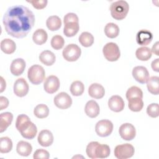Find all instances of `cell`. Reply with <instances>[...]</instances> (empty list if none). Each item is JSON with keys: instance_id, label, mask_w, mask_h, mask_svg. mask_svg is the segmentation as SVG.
Here are the masks:
<instances>
[{"instance_id": "1", "label": "cell", "mask_w": 159, "mask_h": 159, "mask_svg": "<svg viewBox=\"0 0 159 159\" xmlns=\"http://www.w3.org/2000/svg\"><path fill=\"white\" fill-rule=\"evenodd\" d=\"M6 32L16 38L25 37L34 27L35 16L32 11L22 5H15L7 9L3 16Z\"/></svg>"}, {"instance_id": "2", "label": "cell", "mask_w": 159, "mask_h": 159, "mask_svg": "<svg viewBox=\"0 0 159 159\" xmlns=\"http://www.w3.org/2000/svg\"><path fill=\"white\" fill-rule=\"evenodd\" d=\"M16 127L24 138L29 140L34 139L37 132L36 125L25 114H20L17 116Z\"/></svg>"}, {"instance_id": "3", "label": "cell", "mask_w": 159, "mask_h": 159, "mask_svg": "<svg viewBox=\"0 0 159 159\" xmlns=\"http://www.w3.org/2000/svg\"><path fill=\"white\" fill-rule=\"evenodd\" d=\"M129 10V5L127 1L119 0L112 2L110 6L111 14L116 20L124 19Z\"/></svg>"}, {"instance_id": "4", "label": "cell", "mask_w": 159, "mask_h": 159, "mask_svg": "<svg viewBox=\"0 0 159 159\" xmlns=\"http://www.w3.org/2000/svg\"><path fill=\"white\" fill-rule=\"evenodd\" d=\"M27 76L31 83L35 85L39 84L45 79V70L39 65H34L29 68Z\"/></svg>"}, {"instance_id": "5", "label": "cell", "mask_w": 159, "mask_h": 159, "mask_svg": "<svg viewBox=\"0 0 159 159\" xmlns=\"http://www.w3.org/2000/svg\"><path fill=\"white\" fill-rule=\"evenodd\" d=\"M104 57L109 61H117L120 56V52L118 45L114 42L107 43L102 48Z\"/></svg>"}, {"instance_id": "6", "label": "cell", "mask_w": 159, "mask_h": 159, "mask_svg": "<svg viewBox=\"0 0 159 159\" xmlns=\"http://www.w3.org/2000/svg\"><path fill=\"white\" fill-rule=\"evenodd\" d=\"M81 53V48L75 43H70L66 45L62 52L65 60L68 61H76Z\"/></svg>"}, {"instance_id": "7", "label": "cell", "mask_w": 159, "mask_h": 159, "mask_svg": "<svg viewBox=\"0 0 159 159\" xmlns=\"http://www.w3.org/2000/svg\"><path fill=\"white\" fill-rule=\"evenodd\" d=\"M134 147L130 143L118 145L114 149V155L119 159L130 158L134 155Z\"/></svg>"}, {"instance_id": "8", "label": "cell", "mask_w": 159, "mask_h": 159, "mask_svg": "<svg viewBox=\"0 0 159 159\" xmlns=\"http://www.w3.org/2000/svg\"><path fill=\"white\" fill-rule=\"evenodd\" d=\"M113 124L111 120L103 119L98 121L95 126L96 134L102 137L109 136L112 132Z\"/></svg>"}, {"instance_id": "9", "label": "cell", "mask_w": 159, "mask_h": 159, "mask_svg": "<svg viewBox=\"0 0 159 159\" xmlns=\"http://www.w3.org/2000/svg\"><path fill=\"white\" fill-rule=\"evenodd\" d=\"M53 102L55 105L61 109H68L72 104L71 97L65 92H61L57 94L54 98Z\"/></svg>"}, {"instance_id": "10", "label": "cell", "mask_w": 159, "mask_h": 159, "mask_svg": "<svg viewBox=\"0 0 159 159\" xmlns=\"http://www.w3.org/2000/svg\"><path fill=\"white\" fill-rule=\"evenodd\" d=\"M119 132L122 139L128 141L134 139L136 135L135 127L130 123L122 124L119 127Z\"/></svg>"}, {"instance_id": "11", "label": "cell", "mask_w": 159, "mask_h": 159, "mask_svg": "<svg viewBox=\"0 0 159 159\" xmlns=\"http://www.w3.org/2000/svg\"><path fill=\"white\" fill-rule=\"evenodd\" d=\"M60 80L55 75H50L48 76L43 84V88L45 91L49 94H53L58 91L60 88Z\"/></svg>"}, {"instance_id": "12", "label": "cell", "mask_w": 159, "mask_h": 159, "mask_svg": "<svg viewBox=\"0 0 159 159\" xmlns=\"http://www.w3.org/2000/svg\"><path fill=\"white\" fill-rule=\"evenodd\" d=\"M29 84L23 78H18L14 84V93L19 97L25 96L29 92Z\"/></svg>"}, {"instance_id": "13", "label": "cell", "mask_w": 159, "mask_h": 159, "mask_svg": "<svg viewBox=\"0 0 159 159\" xmlns=\"http://www.w3.org/2000/svg\"><path fill=\"white\" fill-rule=\"evenodd\" d=\"M132 76L137 81L143 84L149 78V73L145 66H137L133 68Z\"/></svg>"}, {"instance_id": "14", "label": "cell", "mask_w": 159, "mask_h": 159, "mask_svg": "<svg viewBox=\"0 0 159 159\" xmlns=\"http://www.w3.org/2000/svg\"><path fill=\"white\" fill-rule=\"evenodd\" d=\"M124 106L125 104L123 99L118 95L111 96L108 101V106L109 109L116 112L122 111L124 108Z\"/></svg>"}, {"instance_id": "15", "label": "cell", "mask_w": 159, "mask_h": 159, "mask_svg": "<svg viewBox=\"0 0 159 159\" xmlns=\"http://www.w3.org/2000/svg\"><path fill=\"white\" fill-rule=\"evenodd\" d=\"M37 140L39 143L42 147H48L53 143V135L48 130H42L39 134Z\"/></svg>"}, {"instance_id": "16", "label": "cell", "mask_w": 159, "mask_h": 159, "mask_svg": "<svg viewBox=\"0 0 159 159\" xmlns=\"http://www.w3.org/2000/svg\"><path fill=\"white\" fill-rule=\"evenodd\" d=\"M153 35L149 30L142 29L139 31L136 35V41L142 46L148 45L152 40Z\"/></svg>"}, {"instance_id": "17", "label": "cell", "mask_w": 159, "mask_h": 159, "mask_svg": "<svg viewBox=\"0 0 159 159\" xmlns=\"http://www.w3.org/2000/svg\"><path fill=\"white\" fill-rule=\"evenodd\" d=\"M25 68V61L22 58H16L14 60L11 65L10 70L14 76L20 75Z\"/></svg>"}, {"instance_id": "18", "label": "cell", "mask_w": 159, "mask_h": 159, "mask_svg": "<svg viewBox=\"0 0 159 159\" xmlns=\"http://www.w3.org/2000/svg\"><path fill=\"white\" fill-rule=\"evenodd\" d=\"M84 111L88 116L91 118H94L97 117L99 114V106L95 101L90 100L86 104Z\"/></svg>"}, {"instance_id": "19", "label": "cell", "mask_w": 159, "mask_h": 159, "mask_svg": "<svg viewBox=\"0 0 159 159\" xmlns=\"http://www.w3.org/2000/svg\"><path fill=\"white\" fill-rule=\"evenodd\" d=\"M89 95L94 99H101L105 94L104 87L99 83H93L88 88Z\"/></svg>"}, {"instance_id": "20", "label": "cell", "mask_w": 159, "mask_h": 159, "mask_svg": "<svg viewBox=\"0 0 159 159\" xmlns=\"http://www.w3.org/2000/svg\"><path fill=\"white\" fill-rule=\"evenodd\" d=\"M13 119V115L9 112L1 113L0 115V132L5 131L11 124Z\"/></svg>"}, {"instance_id": "21", "label": "cell", "mask_w": 159, "mask_h": 159, "mask_svg": "<svg viewBox=\"0 0 159 159\" xmlns=\"http://www.w3.org/2000/svg\"><path fill=\"white\" fill-rule=\"evenodd\" d=\"M16 150L19 155L23 157H27L31 153L32 147L29 143L24 140H20L17 144Z\"/></svg>"}, {"instance_id": "22", "label": "cell", "mask_w": 159, "mask_h": 159, "mask_svg": "<svg viewBox=\"0 0 159 159\" xmlns=\"http://www.w3.org/2000/svg\"><path fill=\"white\" fill-rule=\"evenodd\" d=\"M40 61L47 66L52 65L56 60L55 55L50 50H44L39 55Z\"/></svg>"}, {"instance_id": "23", "label": "cell", "mask_w": 159, "mask_h": 159, "mask_svg": "<svg viewBox=\"0 0 159 159\" xmlns=\"http://www.w3.org/2000/svg\"><path fill=\"white\" fill-rule=\"evenodd\" d=\"M147 86L148 91L152 94L157 95L159 93V78L153 76L147 81Z\"/></svg>"}, {"instance_id": "24", "label": "cell", "mask_w": 159, "mask_h": 159, "mask_svg": "<svg viewBox=\"0 0 159 159\" xmlns=\"http://www.w3.org/2000/svg\"><path fill=\"white\" fill-rule=\"evenodd\" d=\"M48 35L47 32L43 29H37L33 34L32 40L37 45H42L45 43L47 40Z\"/></svg>"}, {"instance_id": "25", "label": "cell", "mask_w": 159, "mask_h": 159, "mask_svg": "<svg viewBox=\"0 0 159 159\" xmlns=\"http://www.w3.org/2000/svg\"><path fill=\"white\" fill-rule=\"evenodd\" d=\"M1 49L6 54H11L15 52L16 45L12 40L4 39L1 42Z\"/></svg>"}, {"instance_id": "26", "label": "cell", "mask_w": 159, "mask_h": 159, "mask_svg": "<svg viewBox=\"0 0 159 159\" xmlns=\"http://www.w3.org/2000/svg\"><path fill=\"white\" fill-rule=\"evenodd\" d=\"M46 25L49 30L52 31L57 30L61 25V20L57 16H51L47 19Z\"/></svg>"}, {"instance_id": "27", "label": "cell", "mask_w": 159, "mask_h": 159, "mask_svg": "<svg viewBox=\"0 0 159 159\" xmlns=\"http://www.w3.org/2000/svg\"><path fill=\"white\" fill-rule=\"evenodd\" d=\"M80 29L79 24L77 22H69L65 24L63 29L64 34L68 37H71L75 36Z\"/></svg>"}, {"instance_id": "28", "label": "cell", "mask_w": 159, "mask_h": 159, "mask_svg": "<svg viewBox=\"0 0 159 159\" xmlns=\"http://www.w3.org/2000/svg\"><path fill=\"white\" fill-rule=\"evenodd\" d=\"M104 33L106 35L111 39L116 38L119 34V28L114 23H107L104 27Z\"/></svg>"}, {"instance_id": "29", "label": "cell", "mask_w": 159, "mask_h": 159, "mask_svg": "<svg viewBox=\"0 0 159 159\" xmlns=\"http://www.w3.org/2000/svg\"><path fill=\"white\" fill-rule=\"evenodd\" d=\"M136 57L141 61H147L152 57L151 49L147 47L138 48L135 52Z\"/></svg>"}, {"instance_id": "30", "label": "cell", "mask_w": 159, "mask_h": 159, "mask_svg": "<svg viewBox=\"0 0 159 159\" xmlns=\"http://www.w3.org/2000/svg\"><path fill=\"white\" fill-rule=\"evenodd\" d=\"M110 148L107 145L98 143L95 150L96 158H104L109 157L110 154Z\"/></svg>"}, {"instance_id": "31", "label": "cell", "mask_w": 159, "mask_h": 159, "mask_svg": "<svg viewBox=\"0 0 159 159\" xmlns=\"http://www.w3.org/2000/svg\"><path fill=\"white\" fill-rule=\"evenodd\" d=\"M128 101V107L132 111L139 112L142 109L143 107V102L141 98H134L129 99Z\"/></svg>"}, {"instance_id": "32", "label": "cell", "mask_w": 159, "mask_h": 159, "mask_svg": "<svg viewBox=\"0 0 159 159\" xmlns=\"http://www.w3.org/2000/svg\"><path fill=\"white\" fill-rule=\"evenodd\" d=\"M79 42L83 47H89L94 43V37L88 32H83L79 37Z\"/></svg>"}, {"instance_id": "33", "label": "cell", "mask_w": 159, "mask_h": 159, "mask_svg": "<svg viewBox=\"0 0 159 159\" xmlns=\"http://www.w3.org/2000/svg\"><path fill=\"white\" fill-rule=\"evenodd\" d=\"M34 115L39 119L47 117L49 114V109L47 105L40 104L36 106L34 109Z\"/></svg>"}, {"instance_id": "34", "label": "cell", "mask_w": 159, "mask_h": 159, "mask_svg": "<svg viewBox=\"0 0 159 159\" xmlns=\"http://www.w3.org/2000/svg\"><path fill=\"white\" fill-rule=\"evenodd\" d=\"M84 90L83 83L78 80L73 81L70 86V92L75 96H81Z\"/></svg>"}, {"instance_id": "35", "label": "cell", "mask_w": 159, "mask_h": 159, "mask_svg": "<svg viewBox=\"0 0 159 159\" xmlns=\"http://www.w3.org/2000/svg\"><path fill=\"white\" fill-rule=\"evenodd\" d=\"M12 148V142L8 137H2L0 139V152L2 153L9 152Z\"/></svg>"}, {"instance_id": "36", "label": "cell", "mask_w": 159, "mask_h": 159, "mask_svg": "<svg viewBox=\"0 0 159 159\" xmlns=\"http://www.w3.org/2000/svg\"><path fill=\"white\" fill-rule=\"evenodd\" d=\"M134 98H139L141 99L143 98V92L142 89L135 86L130 87L126 92V98L127 100Z\"/></svg>"}, {"instance_id": "37", "label": "cell", "mask_w": 159, "mask_h": 159, "mask_svg": "<svg viewBox=\"0 0 159 159\" xmlns=\"http://www.w3.org/2000/svg\"><path fill=\"white\" fill-rule=\"evenodd\" d=\"M65 44L63 37L60 35H54L51 39V45L55 50H60L63 48Z\"/></svg>"}, {"instance_id": "38", "label": "cell", "mask_w": 159, "mask_h": 159, "mask_svg": "<svg viewBox=\"0 0 159 159\" xmlns=\"http://www.w3.org/2000/svg\"><path fill=\"white\" fill-rule=\"evenodd\" d=\"M159 106L157 103H152L147 106V114L153 118L157 117L159 115Z\"/></svg>"}, {"instance_id": "39", "label": "cell", "mask_w": 159, "mask_h": 159, "mask_svg": "<svg viewBox=\"0 0 159 159\" xmlns=\"http://www.w3.org/2000/svg\"><path fill=\"white\" fill-rule=\"evenodd\" d=\"M98 143H99V142H91L90 143H88V145L86 147V154L88 157H89L92 159L96 158V154H95V150H96V148Z\"/></svg>"}, {"instance_id": "40", "label": "cell", "mask_w": 159, "mask_h": 159, "mask_svg": "<svg viewBox=\"0 0 159 159\" xmlns=\"http://www.w3.org/2000/svg\"><path fill=\"white\" fill-rule=\"evenodd\" d=\"M49 153L46 150L40 148L37 149L34 153V159H48L49 158Z\"/></svg>"}, {"instance_id": "41", "label": "cell", "mask_w": 159, "mask_h": 159, "mask_svg": "<svg viewBox=\"0 0 159 159\" xmlns=\"http://www.w3.org/2000/svg\"><path fill=\"white\" fill-rule=\"evenodd\" d=\"M79 19L77 15L73 12L67 13L63 18V22L64 24H66L69 22H77L78 23Z\"/></svg>"}, {"instance_id": "42", "label": "cell", "mask_w": 159, "mask_h": 159, "mask_svg": "<svg viewBox=\"0 0 159 159\" xmlns=\"http://www.w3.org/2000/svg\"><path fill=\"white\" fill-rule=\"evenodd\" d=\"M28 2L32 4L33 7L37 9H42L46 7L48 1L47 0H33V1H27Z\"/></svg>"}, {"instance_id": "43", "label": "cell", "mask_w": 159, "mask_h": 159, "mask_svg": "<svg viewBox=\"0 0 159 159\" xmlns=\"http://www.w3.org/2000/svg\"><path fill=\"white\" fill-rule=\"evenodd\" d=\"M9 105V101L7 98L4 96L0 97V110L2 111L6 108Z\"/></svg>"}, {"instance_id": "44", "label": "cell", "mask_w": 159, "mask_h": 159, "mask_svg": "<svg viewBox=\"0 0 159 159\" xmlns=\"http://www.w3.org/2000/svg\"><path fill=\"white\" fill-rule=\"evenodd\" d=\"M151 66L153 71L156 72H158L159 71V59L157 58L155 60H153L152 62Z\"/></svg>"}, {"instance_id": "45", "label": "cell", "mask_w": 159, "mask_h": 159, "mask_svg": "<svg viewBox=\"0 0 159 159\" xmlns=\"http://www.w3.org/2000/svg\"><path fill=\"white\" fill-rule=\"evenodd\" d=\"M159 42H155V43L152 46V48L151 50L152 52H153V53H155L157 56L159 55Z\"/></svg>"}, {"instance_id": "46", "label": "cell", "mask_w": 159, "mask_h": 159, "mask_svg": "<svg viewBox=\"0 0 159 159\" xmlns=\"http://www.w3.org/2000/svg\"><path fill=\"white\" fill-rule=\"evenodd\" d=\"M1 91H0V92L1 93H2L4 90V89L6 88V81L4 80V79H3V78L2 77V76H1Z\"/></svg>"}]
</instances>
